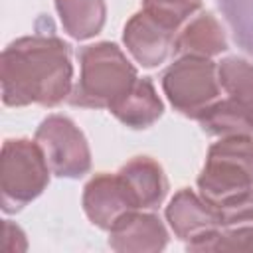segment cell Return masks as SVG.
<instances>
[{"mask_svg":"<svg viewBox=\"0 0 253 253\" xmlns=\"http://www.w3.org/2000/svg\"><path fill=\"white\" fill-rule=\"evenodd\" d=\"M71 45L49 32L10 42L0 57V87L6 107H57L71 95Z\"/></svg>","mask_w":253,"mask_h":253,"instance_id":"6da1fadb","label":"cell"},{"mask_svg":"<svg viewBox=\"0 0 253 253\" xmlns=\"http://www.w3.org/2000/svg\"><path fill=\"white\" fill-rule=\"evenodd\" d=\"M79 79L69 103L83 109H111L138 79L136 67L113 42H97L77 51Z\"/></svg>","mask_w":253,"mask_h":253,"instance_id":"7a4b0ae2","label":"cell"},{"mask_svg":"<svg viewBox=\"0 0 253 253\" xmlns=\"http://www.w3.org/2000/svg\"><path fill=\"white\" fill-rule=\"evenodd\" d=\"M43 150L30 138H6L0 158V204L4 213H16L42 196L49 184Z\"/></svg>","mask_w":253,"mask_h":253,"instance_id":"3957f363","label":"cell"},{"mask_svg":"<svg viewBox=\"0 0 253 253\" xmlns=\"http://www.w3.org/2000/svg\"><path fill=\"white\" fill-rule=\"evenodd\" d=\"M196 182L200 196L211 206L253 188V136H227L213 142Z\"/></svg>","mask_w":253,"mask_h":253,"instance_id":"277c9868","label":"cell"},{"mask_svg":"<svg viewBox=\"0 0 253 253\" xmlns=\"http://www.w3.org/2000/svg\"><path fill=\"white\" fill-rule=\"evenodd\" d=\"M162 91L174 111L188 119H198L219 99L217 63L211 57L180 55L164 69Z\"/></svg>","mask_w":253,"mask_h":253,"instance_id":"5b68a950","label":"cell"},{"mask_svg":"<svg viewBox=\"0 0 253 253\" xmlns=\"http://www.w3.org/2000/svg\"><path fill=\"white\" fill-rule=\"evenodd\" d=\"M34 140L43 150L51 174L77 180L91 170V150L83 130L65 115H49L36 128Z\"/></svg>","mask_w":253,"mask_h":253,"instance_id":"8992f818","label":"cell"},{"mask_svg":"<svg viewBox=\"0 0 253 253\" xmlns=\"http://www.w3.org/2000/svg\"><path fill=\"white\" fill-rule=\"evenodd\" d=\"M178 32V28L142 8L125 24L123 42L136 63L152 69L164 63L170 53H174Z\"/></svg>","mask_w":253,"mask_h":253,"instance_id":"52a82bcc","label":"cell"},{"mask_svg":"<svg viewBox=\"0 0 253 253\" xmlns=\"http://www.w3.org/2000/svg\"><path fill=\"white\" fill-rule=\"evenodd\" d=\"M83 211L93 225L109 231L123 215L138 210L119 174L99 172L83 188Z\"/></svg>","mask_w":253,"mask_h":253,"instance_id":"ba28073f","label":"cell"},{"mask_svg":"<svg viewBox=\"0 0 253 253\" xmlns=\"http://www.w3.org/2000/svg\"><path fill=\"white\" fill-rule=\"evenodd\" d=\"M164 215L174 235L186 241V245L198 243L221 229L217 210L190 188H182L172 196Z\"/></svg>","mask_w":253,"mask_h":253,"instance_id":"9c48e42d","label":"cell"},{"mask_svg":"<svg viewBox=\"0 0 253 253\" xmlns=\"http://www.w3.org/2000/svg\"><path fill=\"white\" fill-rule=\"evenodd\" d=\"M166 245L168 229L152 211H128L109 229V247L117 253H158Z\"/></svg>","mask_w":253,"mask_h":253,"instance_id":"30bf717a","label":"cell"},{"mask_svg":"<svg viewBox=\"0 0 253 253\" xmlns=\"http://www.w3.org/2000/svg\"><path fill=\"white\" fill-rule=\"evenodd\" d=\"M138 210H156L168 194L164 168L150 156H134L117 172Z\"/></svg>","mask_w":253,"mask_h":253,"instance_id":"8fae6325","label":"cell"},{"mask_svg":"<svg viewBox=\"0 0 253 253\" xmlns=\"http://www.w3.org/2000/svg\"><path fill=\"white\" fill-rule=\"evenodd\" d=\"M125 126L142 130L152 126L164 113V103L158 97L150 77H138L134 85L109 109Z\"/></svg>","mask_w":253,"mask_h":253,"instance_id":"7c38bea8","label":"cell"},{"mask_svg":"<svg viewBox=\"0 0 253 253\" xmlns=\"http://www.w3.org/2000/svg\"><path fill=\"white\" fill-rule=\"evenodd\" d=\"M227 49V38L211 12H200L192 16L184 28H180L174 43V53L213 57Z\"/></svg>","mask_w":253,"mask_h":253,"instance_id":"4fadbf2b","label":"cell"},{"mask_svg":"<svg viewBox=\"0 0 253 253\" xmlns=\"http://www.w3.org/2000/svg\"><path fill=\"white\" fill-rule=\"evenodd\" d=\"M210 136H253V105L237 99H217L196 119Z\"/></svg>","mask_w":253,"mask_h":253,"instance_id":"5bb4252c","label":"cell"},{"mask_svg":"<svg viewBox=\"0 0 253 253\" xmlns=\"http://www.w3.org/2000/svg\"><path fill=\"white\" fill-rule=\"evenodd\" d=\"M63 32L77 42L101 34L107 20L105 0H53Z\"/></svg>","mask_w":253,"mask_h":253,"instance_id":"9a60e30c","label":"cell"},{"mask_svg":"<svg viewBox=\"0 0 253 253\" xmlns=\"http://www.w3.org/2000/svg\"><path fill=\"white\" fill-rule=\"evenodd\" d=\"M217 81L231 99L253 105V63L229 55L217 63Z\"/></svg>","mask_w":253,"mask_h":253,"instance_id":"2e32d148","label":"cell"},{"mask_svg":"<svg viewBox=\"0 0 253 253\" xmlns=\"http://www.w3.org/2000/svg\"><path fill=\"white\" fill-rule=\"evenodd\" d=\"M188 251H196V253H239V251H247L253 253V225H237V227H221L217 231H213L210 237L186 245Z\"/></svg>","mask_w":253,"mask_h":253,"instance_id":"e0dca14e","label":"cell"},{"mask_svg":"<svg viewBox=\"0 0 253 253\" xmlns=\"http://www.w3.org/2000/svg\"><path fill=\"white\" fill-rule=\"evenodd\" d=\"M237 47L253 57V0H217Z\"/></svg>","mask_w":253,"mask_h":253,"instance_id":"ac0fdd59","label":"cell"},{"mask_svg":"<svg viewBox=\"0 0 253 253\" xmlns=\"http://www.w3.org/2000/svg\"><path fill=\"white\" fill-rule=\"evenodd\" d=\"M142 8L180 30L202 8V0H142Z\"/></svg>","mask_w":253,"mask_h":253,"instance_id":"d6986e66","label":"cell"},{"mask_svg":"<svg viewBox=\"0 0 253 253\" xmlns=\"http://www.w3.org/2000/svg\"><path fill=\"white\" fill-rule=\"evenodd\" d=\"M213 208L217 210L221 227L253 225V188L241 194H235Z\"/></svg>","mask_w":253,"mask_h":253,"instance_id":"ffe728a7","label":"cell"}]
</instances>
